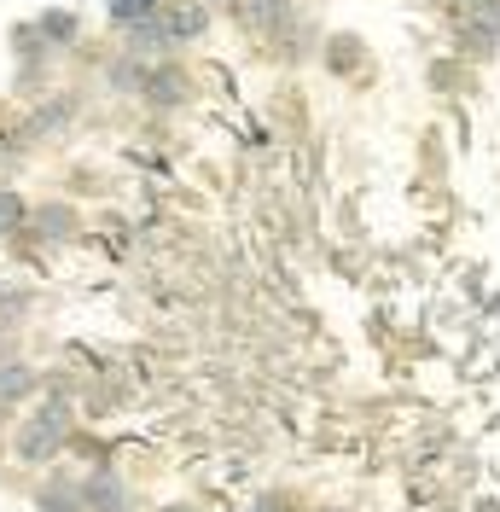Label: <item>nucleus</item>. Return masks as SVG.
<instances>
[{
	"label": "nucleus",
	"mask_w": 500,
	"mask_h": 512,
	"mask_svg": "<svg viewBox=\"0 0 500 512\" xmlns=\"http://www.w3.org/2000/svg\"><path fill=\"white\" fill-rule=\"evenodd\" d=\"M64 431H70V408H64V402H47V408H35V414L24 419V431L12 437V454H18L24 466H47L64 448Z\"/></svg>",
	"instance_id": "1"
},
{
	"label": "nucleus",
	"mask_w": 500,
	"mask_h": 512,
	"mask_svg": "<svg viewBox=\"0 0 500 512\" xmlns=\"http://www.w3.org/2000/svg\"><path fill=\"white\" fill-rule=\"evenodd\" d=\"M140 88H146V99H157V105H181V94H187V82H181L175 64H152Z\"/></svg>",
	"instance_id": "2"
},
{
	"label": "nucleus",
	"mask_w": 500,
	"mask_h": 512,
	"mask_svg": "<svg viewBox=\"0 0 500 512\" xmlns=\"http://www.w3.org/2000/svg\"><path fill=\"white\" fill-rule=\"evenodd\" d=\"M35 507H41V512H82V483H76V478H53V483H41Z\"/></svg>",
	"instance_id": "3"
},
{
	"label": "nucleus",
	"mask_w": 500,
	"mask_h": 512,
	"mask_svg": "<svg viewBox=\"0 0 500 512\" xmlns=\"http://www.w3.org/2000/svg\"><path fill=\"white\" fill-rule=\"evenodd\" d=\"M245 18L250 30H262V35H274V30H285V18H291V0H245Z\"/></svg>",
	"instance_id": "4"
},
{
	"label": "nucleus",
	"mask_w": 500,
	"mask_h": 512,
	"mask_svg": "<svg viewBox=\"0 0 500 512\" xmlns=\"http://www.w3.org/2000/svg\"><path fill=\"white\" fill-rule=\"evenodd\" d=\"M35 35H41V41H47V47H70V41H76V35H82V18H76V12H41V24H35Z\"/></svg>",
	"instance_id": "5"
},
{
	"label": "nucleus",
	"mask_w": 500,
	"mask_h": 512,
	"mask_svg": "<svg viewBox=\"0 0 500 512\" xmlns=\"http://www.w3.org/2000/svg\"><path fill=\"white\" fill-rule=\"evenodd\" d=\"M163 0H105V18L117 24V30H128V24H140V18H152Z\"/></svg>",
	"instance_id": "6"
},
{
	"label": "nucleus",
	"mask_w": 500,
	"mask_h": 512,
	"mask_svg": "<svg viewBox=\"0 0 500 512\" xmlns=\"http://www.w3.org/2000/svg\"><path fill=\"white\" fill-rule=\"evenodd\" d=\"M24 216H30V210H24V198H18V192H0V239H6V233H18Z\"/></svg>",
	"instance_id": "7"
},
{
	"label": "nucleus",
	"mask_w": 500,
	"mask_h": 512,
	"mask_svg": "<svg viewBox=\"0 0 500 512\" xmlns=\"http://www.w3.org/2000/svg\"><path fill=\"white\" fill-rule=\"evenodd\" d=\"M30 367H18V361H6V367H0V402H6V396H24V390H30Z\"/></svg>",
	"instance_id": "8"
},
{
	"label": "nucleus",
	"mask_w": 500,
	"mask_h": 512,
	"mask_svg": "<svg viewBox=\"0 0 500 512\" xmlns=\"http://www.w3.org/2000/svg\"><path fill=\"white\" fill-rule=\"evenodd\" d=\"M326 53H332V70H349V64H361V41H332Z\"/></svg>",
	"instance_id": "9"
},
{
	"label": "nucleus",
	"mask_w": 500,
	"mask_h": 512,
	"mask_svg": "<svg viewBox=\"0 0 500 512\" xmlns=\"http://www.w3.org/2000/svg\"><path fill=\"white\" fill-rule=\"evenodd\" d=\"M70 210H59V204H53V210H41V233H47V239H59V233H70Z\"/></svg>",
	"instance_id": "10"
}]
</instances>
